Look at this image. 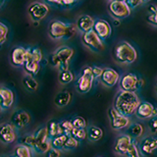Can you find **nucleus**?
<instances>
[{
	"label": "nucleus",
	"mask_w": 157,
	"mask_h": 157,
	"mask_svg": "<svg viewBox=\"0 0 157 157\" xmlns=\"http://www.w3.org/2000/svg\"><path fill=\"white\" fill-rule=\"evenodd\" d=\"M146 21L149 24H151L152 26L157 27V11L152 14H149L148 16L146 17Z\"/></svg>",
	"instance_id": "obj_43"
},
{
	"label": "nucleus",
	"mask_w": 157,
	"mask_h": 157,
	"mask_svg": "<svg viewBox=\"0 0 157 157\" xmlns=\"http://www.w3.org/2000/svg\"><path fill=\"white\" fill-rule=\"evenodd\" d=\"M148 126H149V130H150V132H152V134H155V132H157V116L151 118V119L149 120Z\"/></svg>",
	"instance_id": "obj_41"
},
{
	"label": "nucleus",
	"mask_w": 157,
	"mask_h": 157,
	"mask_svg": "<svg viewBox=\"0 0 157 157\" xmlns=\"http://www.w3.org/2000/svg\"><path fill=\"white\" fill-rule=\"evenodd\" d=\"M140 152L144 155H150L155 149H157V137L148 136L142 140L140 145Z\"/></svg>",
	"instance_id": "obj_20"
},
{
	"label": "nucleus",
	"mask_w": 157,
	"mask_h": 157,
	"mask_svg": "<svg viewBox=\"0 0 157 157\" xmlns=\"http://www.w3.org/2000/svg\"><path fill=\"white\" fill-rule=\"evenodd\" d=\"M45 4H50V5H56L58 7L65 8V9H70L74 5H77V1H71V0H66V1H46L44 2Z\"/></svg>",
	"instance_id": "obj_34"
},
{
	"label": "nucleus",
	"mask_w": 157,
	"mask_h": 157,
	"mask_svg": "<svg viewBox=\"0 0 157 157\" xmlns=\"http://www.w3.org/2000/svg\"><path fill=\"white\" fill-rule=\"evenodd\" d=\"M27 57L31 58L32 60L40 64V62L42 61L43 55H42L41 50L39 48H37V47H29V48H27Z\"/></svg>",
	"instance_id": "obj_26"
},
{
	"label": "nucleus",
	"mask_w": 157,
	"mask_h": 157,
	"mask_svg": "<svg viewBox=\"0 0 157 157\" xmlns=\"http://www.w3.org/2000/svg\"><path fill=\"white\" fill-rule=\"evenodd\" d=\"M34 140H36V144H34V146L38 144H41L43 141H46L47 140H50L48 137V132H47V129L46 127H41L34 132ZM33 146V147H34Z\"/></svg>",
	"instance_id": "obj_27"
},
{
	"label": "nucleus",
	"mask_w": 157,
	"mask_h": 157,
	"mask_svg": "<svg viewBox=\"0 0 157 157\" xmlns=\"http://www.w3.org/2000/svg\"><path fill=\"white\" fill-rule=\"evenodd\" d=\"M23 85L26 87V90L29 91H36L38 88V82L33 77L26 76L23 78Z\"/></svg>",
	"instance_id": "obj_28"
},
{
	"label": "nucleus",
	"mask_w": 157,
	"mask_h": 157,
	"mask_svg": "<svg viewBox=\"0 0 157 157\" xmlns=\"http://www.w3.org/2000/svg\"><path fill=\"white\" fill-rule=\"evenodd\" d=\"M108 11L113 18L116 20H122L131 15L132 10L126 4L125 1L122 0H113L108 3Z\"/></svg>",
	"instance_id": "obj_6"
},
{
	"label": "nucleus",
	"mask_w": 157,
	"mask_h": 157,
	"mask_svg": "<svg viewBox=\"0 0 157 157\" xmlns=\"http://www.w3.org/2000/svg\"><path fill=\"white\" fill-rule=\"evenodd\" d=\"M67 139H68V136H66V135H61V136H58L56 137H54V139H51L50 140L51 147L56 148L58 150L63 149L64 144H65Z\"/></svg>",
	"instance_id": "obj_29"
},
{
	"label": "nucleus",
	"mask_w": 157,
	"mask_h": 157,
	"mask_svg": "<svg viewBox=\"0 0 157 157\" xmlns=\"http://www.w3.org/2000/svg\"><path fill=\"white\" fill-rule=\"evenodd\" d=\"M155 92H156V94H157V81H156V83H155Z\"/></svg>",
	"instance_id": "obj_48"
},
{
	"label": "nucleus",
	"mask_w": 157,
	"mask_h": 157,
	"mask_svg": "<svg viewBox=\"0 0 157 157\" xmlns=\"http://www.w3.org/2000/svg\"><path fill=\"white\" fill-rule=\"evenodd\" d=\"M29 121H31V116L24 110L15 111L11 117V124L15 129H23L29 124Z\"/></svg>",
	"instance_id": "obj_15"
},
{
	"label": "nucleus",
	"mask_w": 157,
	"mask_h": 157,
	"mask_svg": "<svg viewBox=\"0 0 157 157\" xmlns=\"http://www.w3.org/2000/svg\"><path fill=\"white\" fill-rule=\"evenodd\" d=\"M103 131L101 128L97 126H90L86 130V137L91 141H98L102 139Z\"/></svg>",
	"instance_id": "obj_25"
},
{
	"label": "nucleus",
	"mask_w": 157,
	"mask_h": 157,
	"mask_svg": "<svg viewBox=\"0 0 157 157\" xmlns=\"http://www.w3.org/2000/svg\"><path fill=\"white\" fill-rule=\"evenodd\" d=\"M100 82L106 87H113L117 85V82L120 80V75L117 71L112 68L103 69V72L100 76Z\"/></svg>",
	"instance_id": "obj_13"
},
{
	"label": "nucleus",
	"mask_w": 157,
	"mask_h": 157,
	"mask_svg": "<svg viewBox=\"0 0 157 157\" xmlns=\"http://www.w3.org/2000/svg\"><path fill=\"white\" fill-rule=\"evenodd\" d=\"M14 92L6 86H0V106L2 109H9L14 104Z\"/></svg>",
	"instance_id": "obj_16"
},
{
	"label": "nucleus",
	"mask_w": 157,
	"mask_h": 157,
	"mask_svg": "<svg viewBox=\"0 0 157 157\" xmlns=\"http://www.w3.org/2000/svg\"><path fill=\"white\" fill-rule=\"evenodd\" d=\"M142 78L135 73H127L119 80L120 90L127 92H136V90L142 86Z\"/></svg>",
	"instance_id": "obj_5"
},
{
	"label": "nucleus",
	"mask_w": 157,
	"mask_h": 157,
	"mask_svg": "<svg viewBox=\"0 0 157 157\" xmlns=\"http://www.w3.org/2000/svg\"><path fill=\"white\" fill-rule=\"evenodd\" d=\"M91 72H92V76L94 78H100L101 74L103 72V69L98 67V66H93L91 67Z\"/></svg>",
	"instance_id": "obj_45"
},
{
	"label": "nucleus",
	"mask_w": 157,
	"mask_h": 157,
	"mask_svg": "<svg viewBox=\"0 0 157 157\" xmlns=\"http://www.w3.org/2000/svg\"><path fill=\"white\" fill-rule=\"evenodd\" d=\"M127 156H129V157H141L140 149L137 148L136 141L135 140H132V144L129 150H128V152H127Z\"/></svg>",
	"instance_id": "obj_40"
},
{
	"label": "nucleus",
	"mask_w": 157,
	"mask_h": 157,
	"mask_svg": "<svg viewBox=\"0 0 157 157\" xmlns=\"http://www.w3.org/2000/svg\"><path fill=\"white\" fill-rule=\"evenodd\" d=\"M74 55V49L69 46H61L52 54L50 63L54 67L59 68V70H69V62Z\"/></svg>",
	"instance_id": "obj_4"
},
{
	"label": "nucleus",
	"mask_w": 157,
	"mask_h": 157,
	"mask_svg": "<svg viewBox=\"0 0 157 157\" xmlns=\"http://www.w3.org/2000/svg\"><path fill=\"white\" fill-rule=\"evenodd\" d=\"M76 29L74 24L54 20L49 24L48 33L52 39H68L75 34Z\"/></svg>",
	"instance_id": "obj_2"
},
{
	"label": "nucleus",
	"mask_w": 157,
	"mask_h": 157,
	"mask_svg": "<svg viewBox=\"0 0 157 157\" xmlns=\"http://www.w3.org/2000/svg\"><path fill=\"white\" fill-rule=\"evenodd\" d=\"M29 15L33 21L39 22L49 13V6L43 2H33L29 6Z\"/></svg>",
	"instance_id": "obj_10"
},
{
	"label": "nucleus",
	"mask_w": 157,
	"mask_h": 157,
	"mask_svg": "<svg viewBox=\"0 0 157 157\" xmlns=\"http://www.w3.org/2000/svg\"><path fill=\"white\" fill-rule=\"evenodd\" d=\"M9 157H16V156H15V155H14V156H9Z\"/></svg>",
	"instance_id": "obj_51"
},
{
	"label": "nucleus",
	"mask_w": 157,
	"mask_h": 157,
	"mask_svg": "<svg viewBox=\"0 0 157 157\" xmlns=\"http://www.w3.org/2000/svg\"><path fill=\"white\" fill-rule=\"evenodd\" d=\"M5 4V1H0V9L2 8V6Z\"/></svg>",
	"instance_id": "obj_47"
},
{
	"label": "nucleus",
	"mask_w": 157,
	"mask_h": 157,
	"mask_svg": "<svg viewBox=\"0 0 157 157\" xmlns=\"http://www.w3.org/2000/svg\"><path fill=\"white\" fill-rule=\"evenodd\" d=\"M47 132H48V137L49 139H54L58 136L63 135L62 129L60 127V122L57 120H50L47 123L46 126Z\"/></svg>",
	"instance_id": "obj_21"
},
{
	"label": "nucleus",
	"mask_w": 157,
	"mask_h": 157,
	"mask_svg": "<svg viewBox=\"0 0 157 157\" xmlns=\"http://www.w3.org/2000/svg\"><path fill=\"white\" fill-rule=\"evenodd\" d=\"M109 119H110V125L111 128L115 131L123 130L125 128H128L131 125V120L129 117L123 116L120 113H118L114 108L109 109Z\"/></svg>",
	"instance_id": "obj_9"
},
{
	"label": "nucleus",
	"mask_w": 157,
	"mask_h": 157,
	"mask_svg": "<svg viewBox=\"0 0 157 157\" xmlns=\"http://www.w3.org/2000/svg\"><path fill=\"white\" fill-rule=\"evenodd\" d=\"M27 48L23 46H16L11 51V63L15 67H23L26 62Z\"/></svg>",
	"instance_id": "obj_17"
},
{
	"label": "nucleus",
	"mask_w": 157,
	"mask_h": 157,
	"mask_svg": "<svg viewBox=\"0 0 157 157\" xmlns=\"http://www.w3.org/2000/svg\"><path fill=\"white\" fill-rule=\"evenodd\" d=\"M114 58L118 63L132 64L137 58L136 48L128 41H121L114 48Z\"/></svg>",
	"instance_id": "obj_3"
},
{
	"label": "nucleus",
	"mask_w": 157,
	"mask_h": 157,
	"mask_svg": "<svg viewBox=\"0 0 157 157\" xmlns=\"http://www.w3.org/2000/svg\"><path fill=\"white\" fill-rule=\"evenodd\" d=\"M125 2L131 10L137 8L140 5L144 4V1H140V0H130V1H125Z\"/></svg>",
	"instance_id": "obj_42"
},
{
	"label": "nucleus",
	"mask_w": 157,
	"mask_h": 157,
	"mask_svg": "<svg viewBox=\"0 0 157 157\" xmlns=\"http://www.w3.org/2000/svg\"><path fill=\"white\" fill-rule=\"evenodd\" d=\"M94 78L92 76L91 67L86 66L82 70L81 76L77 81V90L80 93H87L91 90Z\"/></svg>",
	"instance_id": "obj_7"
},
{
	"label": "nucleus",
	"mask_w": 157,
	"mask_h": 157,
	"mask_svg": "<svg viewBox=\"0 0 157 157\" xmlns=\"http://www.w3.org/2000/svg\"><path fill=\"white\" fill-rule=\"evenodd\" d=\"M92 31L96 33V36L99 37L102 41H104L107 38H109V36H111L112 28L110 26V24L107 21H105V20L98 19L96 21H94Z\"/></svg>",
	"instance_id": "obj_12"
},
{
	"label": "nucleus",
	"mask_w": 157,
	"mask_h": 157,
	"mask_svg": "<svg viewBox=\"0 0 157 157\" xmlns=\"http://www.w3.org/2000/svg\"><path fill=\"white\" fill-rule=\"evenodd\" d=\"M72 100V94L70 91L63 90L57 93V95L54 98V103L57 107H65Z\"/></svg>",
	"instance_id": "obj_23"
},
{
	"label": "nucleus",
	"mask_w": 157,
	"mask_h": 157,
	"mask_svg": "<svg viewBox=\"0 0 157 157\" xmlns=\"http://www.w3.org/2000/svg\"><path fill=\"white\" fill-rule=\"evenodd\" d=\"M72 125L74 127V129H86L87 123L86 121L85 118H82L81 116H76L74 117L72 120H70Z\"/></svg>",
	"instance_id": "obj_33"
},
{
	"label": "nucleus",
	"mask_w": 157,
	"mask_h": 157,
	"mask_svg": "<svg viewBox=\"0 0 157 157\" xmlns=\"http://www.w3.org/2000/svg\"><path fill=\"white\" fill-rule=\"evenodd\" d=\"M51 148V144H50V140H47L46 141H43L41 144H38L33 147V150L38 154H44Z\"/></svg>",
	"instance_id": "obj_32"
},
{
	"label": "nucleus",
	"mask_w": 157,
	"mask_h": 157,
	"mask_svg": "<svg viewBox=\"0 0 157 157\" xmlns=\"http://www.w3.org/2000/svg\"><path fill=\"white\" fill-rule=\"evenodd\" d=\"M45 156L46 157H61V151L51 147V148L45 153Z\"/></svg>",
	"instance_id": "obj_44"
},
{
	"label": "nucleus",
	"mask_w": 157,
	"mask_h": 157,
	"mask_svg": "<svg viewBox=\"0 0 157 157\" xmlns=\"http://www.w3.org/2000/svg\"><path fill=\"white\" fill-rule=\"evenodd\" d=\"M8 34H9L8 27L4 23L0 22V45H2V44L7 40Z\"/></svg>",
	"instance_id": "obj_38"
},
{
	"label": "nucleus",
	"mask_w": 157,
	"mask_h": 157,
	"mask_svg": "<svg viewBox=\"0 0 157 157\" xmlns=\"http://www.w3.org/2000/svg\"><path fill=\"white\" fill-rule=\"evenodd\" d=\"M132 144V139H131L128 135H122L118 136V139L116 140L114 150L116 153L120 155H127V152L129 150Z\"/></svg>",
	"instance_id": "obj_18"
},
{
	"label": "nucleus",
	"mask_w": 157,
	"mask_h": 157,
	"mask_svg": "<svg viewBox=\"0 0 157 157\" xmlns=\"http://www.w3.org/2000/svg\"><path fill=\"white\" fill-rule=\"evenodd\" d=\"M59 82L63 85H67V83H70L71 82L74 81V74L70 70H66V71H61L59 73Z\"/></svg>",
	"instance_id": "obj_31"
},
{
	"label": "nucleus",
	"mask_w": 157,
	"mask_h": 157,
	"mask_svg": "<svg viewBox=\"0 0 157 157\" xmlns=\"http://www.w3.org/2000/svg\"><path fill=\"white\" fill-rule=\"evenodd\" d=\"M78 144H80V142H78L76 139H74L73 136H69L67 140H66V142H65V144H64L63 149H65V150L75 149V148H77V147L78 146Z\"/></svg>",
	"instance_id": "obj_39"
},
{
	"label": "nucleus",
	"mask_w": 157,
	"mask_h": 157,
	"mask_svg": "<svg viewBox=\"0 0 157 157\" xmlns=\"http://www.w3.org/2000/svg\"><path fill=\"white\" fill-rule=\"evenodd\" d=\"M17 139L16 129L11 123H5L0 126V140L3 144H12Z\"/></svg>",
	"instance_id": "obj_14"
},
{
	"label": "nucleus",
	"mask_w": 157,
	"mask_h": 157,
	"mask_svg": "<svg viewBox=\"0 0 157 157\" xmlns=\"http://www.w3.org/2000/svg\"><path fill=\"white\" fill-rule=\"evenodd\" d=\"M94 25V20L90 15H82L78 18L76 23V28L82 33H87L92 29Z\"/></svg>",
	"instance_id": "obj_19"
},
{
	"label": "nucleus",
	"mask_w": 157,
	"mask_h": 157,
	"mask_svg": "<svg viewBox=\"0 0 157 157\" xmlns=\"http://www.w3.org/2000/svg\"><path fill=\"white\" fill-rule=\"evenodd\" d=\"M34 144H36V140H34V136L33 135H29V136H25L22 139H20V144L25 145L27 147H29L31 149L33 148Z\"/></svg>",
	"instance_id": "obj_36"
},
{
	"label": "nucleus",
	"mask_w": 157,
	"mask_h": 157,
	"mask_svg": "<svg viewBox=\"0 0 157 157\" xmlns=\"http://www.w3.org/2000/svg\"><path fill=\"white\" fill-rule=\"evenodd\" d=\"M140 98L136 92H127L120 90L114 99L113 108L121 115L130 117L135 114L137 105L140 104Z\"/></svg>",
	"instance_id": "obj_1"
},
{
	"label": "nucleus",
	"mask_w": 157,
	"mask_h": 157,
	"mask_svg": "<svg viewBox=\"0 0 157 157\" xmlns=\"http://www.w3.org/2000/svg\"><path fill=\"white\" fill-rule=\"evenodd\" d=\"M24 69L26 73L28 74V76H31V77H36L38 72H39V69H40V66H39V63L36 62L32 60L31 58H29L26 56V62L24 64Z\"/></svg>",
	"instance_id": "obj_22"
},
{
	"label": "nucleus",
	"mask_w": 157,
	"mask_h": 157,
	"mask_svg": "<svg viewBox=\"0 0 157 157\" xmlns=\"http://www.w3.org/2000/svg\"><path fill=\"white\" fill-rule=\"evenodd\" d=\"M1 110H2V108H1V106H0V112H1Z\"/></svg>",
	"instance_id": "obj_50"
},
{
	"label": "nucleus",
	"mask_w": 157,
	"mask_h": 157,
	"mask_svg": "<svg viewBox=\"0 0 157 157\" xmlns=\"http://www.w3.org/2000/svg\"><path fill=\"white\" fill-rule=\"evenodd\" d=\"M71 136L76 139L78 142L86 139V129H74L71 132Z\"/></svg>",
	"instance_id": "obj_35"
},
{
	"label": "nucleus",
	"mask_w": 157,
	"mask_h": 157,
	"mask_svg": "<svg viewBox=\"0 0 157 157\" xmlns=\"http://www.w3.org/2000/svg\"><path fill=\"white\" fill-rule=\"evenodd\" d=\"M135 115L139 119H151L157 116V108L147 101H140L135 111Z\"/></svg>",
	"instance_id": "obj_11"
},
{
	"label": "nucleus",
	"mask_w": 157,
	"mask_h": 157,
	"mask_svg": "<svg viewBox=\"0 0 157 157\" xmlns=\"http://www.w3.org/2000/svg\"><path fill=\"white\" fill-rule=\"evenodd\" d=\"M157 11V7L155 6V5H150V6L148 7V12L149 14H152Z\"/></svg>",
	"instance_id": "obj_46"
},
{
	"label": "nucleus",
	"mask_w": 157,
	"mask_h": 157,
	"mask_svg": "<svg viewBox=\"0 0 157 157\" xmlns=\"http://www.w3.org/2000/svg\"><path fill=\"white\" fill-rule=\"evenodd\" d=\"M144 132V128L140 123H134V124H131L129 127H128V132L127 134L131 139L136 140L140 137Z\"/></svg>",
	"instance_id": "obj_24"
},
{
	"label": "nucleus",
	"mask_w": 157,
	"mask_h": 157,
	"mask_svg": "<svg viewBox=\"0 0 157 157\" xmlns=\"http://www.w3.org/2000/svg\"><path fill=\"white\" fill-rule=\"evenodd\" d=\"M15 156L16 157H33L32 149L29 147L19 144L15 147Z\"/></svg>",
	"instance_id": "obj_30"
},
{
	"label": "nucleus",
	"mask_w": 157,
	"mask_h": 157,
	"mask_svg": "<svg viewBox=\"0 0 157 157\" xmlns=\"http://www.w3.org/2000/svg\"><path fill=\"white\" fill-rule=\"evenodd\" d=\"M60 127L62 129L63 132V135H66V136H71V132L74 130V127L72 125V123L70 120H63L60 122Z\"/></svg>",
	"instance_id": "obj_37"
},
{
	"label": "nucleus",
	"mask_w": 157,
	"mask_h": 157,
	"mask_svg": "<svg viewBox=\"0 0 157 157\" xmlns=\"http://www.w3.org/2000/svg\"><path fill=\"white\" fill-rule=\"evenodd\" d=\"M114 23H115V25H116V26H118V25H119V21H115Z\"/></svg>",
	"instance_id": "obj_49"
},
{
	"label": "nucleus",
	"mask_w": 157,
	"mask_h": 157,
	"mask_svg": "<svg viewBox=\"0 0 157 157\" xmlns=\"http://www.w3.org/2000/svg\"><path fill=\"white\" fill-rule=\"evenodd\" d=\"M82 41L83 45L94 52H100L104 49V42L96 36V33L92 29L87 33H82Z\"/></svg>",
	"instance_id": "obj_8"
}]
</instances>
